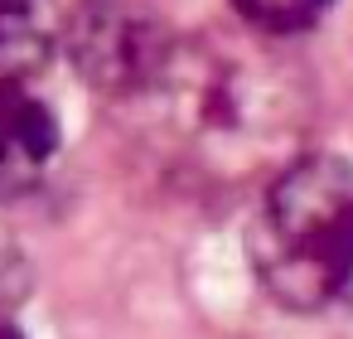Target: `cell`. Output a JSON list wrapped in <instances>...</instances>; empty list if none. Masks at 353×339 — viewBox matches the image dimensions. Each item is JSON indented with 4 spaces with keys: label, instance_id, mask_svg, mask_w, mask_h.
<instances>
[{
    "label": "cell",
    "instance_id": "obj_1",
    "mask_svg": "<svg viewBox=\"0 0 353 339\" xmlns=\"http://www.w3.org/2000/svg\"><path fill=\"white\" fill-rule=\"evenodd\" d=\"M256 267L276 300L310 310L353 286V165L339 155L290 160L261 204Z\"/></svg>",
    "mask_w": 353,
    "mask_h": 339
},
{
    "label": "cell",
    "instance_id": "obj_2",
    "mask_svg": "<svg viewBox=\"0 0 353 339\" xmlns=\"http://www.w3.org/2000/svg\"><path fill=\"white\" fill-rule=\"evenodd\" d=\"M78 78L107 97L145 93L170 73L174 39L150 0H78L59 30Z\"/></svg>",
    "mask_w": 353,
    "mask_h": 339
},
{
    "label": "cell",
    "instance_id": "obj_3",
    "mask_svg": "<svg viewBox=\"0 0 353 339\" xmlns=\"http://www.w3.org/2000/svg\"><path fill=\"white\" fill-rule=\"evenodd\" d=\"M54 151H59L54 112L25 83H0V204L30 194L44 180Z\"/></svg>",
    "mask_w": 353,
    "mask_h": 339
},
{
    "label": "cell",
    "instance_id": "obj_4",
    "mask_svg": "<svg viewBox=\"0 0 353 339\" xmlns=\"http://www.w3.org/2000/svg\"><path fill=\"white\" fill-rule=\"evenodd\" d=\"M54 0H0V83L34 78L59 49Z\"/></svg>",
    "mask_w": 353,
    "mask_h": 339
},
{
    "label": "cell",
    "instance_id": "obj_5",
    "mask_svg": "<svg viewBox=\"0 0 353 339\" xmlns=\"http://www.w3.org/2000/svg\"><path fill=\"white\" fill-rule=\"evenodd\" d=\"M329 6L334 0H232V10L252 30H266V35H300L319 25Z\"/></svg>",
    "mask_w": 353,
    "mask_h": 339
},
{
    "label": "cell",
    "instance_id": "obj_6",
    "mask_svg": "<svg viewBox=\"0 0 353 339\" xmlns=\"http://www.w3.org/2000/svg\"><path fill=\"white\" fill-rule=\"evenodd\" d=\"M0 286H6V276H0ZM0 339H25L20 325L10 320V305H6V291H0Z\"/></svg>",
    "mask_w": 353,
    "mask_h": 339
}]
</instances>
